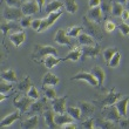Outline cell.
<instances>
[{
	"instance_id": "1",
	"label": "cell",
	"mask_w": 129,
	"mask_h": 129,
	"mask_svg": "<svg viewBox=\"0 0 129 129\" xmlns=\"http://www.w3.org/2000/svg\"><path fill=\"white\" fill-rule=\"evenodd\" d=\"M48 55H54V56H58V51L56 48L53 47V46H49V45H35L33 49V60L35 61H39L40 59L45 58V56H48Z\"/></svg>"
},
{
	"instance_id": "2",
	"label": "cell",
	"mask_w": 129,
	"mask_h": 129,
	"mask_svg": "<svg viewBox=\"0 0 129 129\" xmlns=\"http://www.w3.org/2000/svg\"><path fill=\"white\" fill-rule=\"evenodd\" d=\"M25 17L24 12L21 8L18 7H10L7 6L3 12V18L6 21H17V20H21Z\"/></svg>"
},
{
	"instance_id": "3",
	"label": "cell",
	"mask_w": 129,
	"mask_h": 129,
	"mask_svg": "<svg viewBox=\"0 0 129 129\" xmlns=\"http://www.w3.org/2000/svg\"><path fill=\"white\" fill-rule=\"evenodd\" d=\"M103 117L113 122H119L121 120V115H120L119 110L115 107V105L112 106H105L103 108Z\"/></svg>"
},
{
	"instance_id": "4",
	"label": "cell",
	"mask_w": 129,
	"mask_h": 129,
	"mask_svg": "<svg viewBox=\"0 0 129 129\" xmlns=\"http://www.w3.org/2000/svg\"><path fill=\"white\" fill-rule=\"evenodd\" d=\"M33 102H34L33 99H31L27 95V96H21V98H19V99H14L13 105H14V107H17L21 113H26L28 109H29V107H31V105Z\"/></svg>"
},
{
	"instance_id": "5",
	"label": "cell",
	"mask_w": 129,
	"mask_h": 129,
	"mask_svg": "<svg viewBox=\"0 0 129 129\" xmlns=\"http://www.w3.org/2000/svg\"><path fill=\"white\" fill-rule=\"evenodd\" d=\"M85 26H86V28L89 31V33H90V35H92L93 38H96V39H102V38H103V34H102L101 28L99 27V25L96 24V22L89 20L88 18H86L85 19Z\"/></svg>"
},
{
	"instance_id": "6",
	"label": "cell",
	"mask_w": 129,
	"mask_h": 129,
	"mask_svg": "<svg viewBox=\"0 0 129 129\" xmlns=\"http://www.w3.org/2000/svg\"><path fill=\"white\" fill-rule=\"evenodd\" d=\"M100 47L98 45H94V46H82L81 47V56L82 59L86 58H96L99 54H100Z\"/></svg>"
},
{
	"instance_id": "7",
	"label": "cell",
	"mask_w": 129,
	"mask_h": 129,
	"mask_svg": "<svg viewBox=\"0 0 129 129\" xmlns=\"http://www.w3.org/2000/svg\"><path fill=\"white\" fill-rule=\"evenodd\" d=\"M21 10L24 12L25 15H32V14H35L38 12H40V8H39V5H38L37 0H31V1H27V3H24L22 6H21Z\"/></svg>"
},
{
	"instance_id": "8",
	"label": "cell",
	"mask_w": 129,
	"mask_h": 129,
	"mask_svg": "<svg viewBox=\"0 0 129 129\" xmlns=\"http://www.w3.org/2000/svg\"><path fill=\"white\" fill-rule=\"evenodd\" d=\"M72 80H85V81L88 82L89 85H92L93 87L99 86L98 80H96L95 76H94L92 73H87V72H80V73H78L76 75H74V76L72 78Z\"/></svg>"
},
{
	"instance_id": "9",
	"label": "cell",
	"mask_w": 129,
	"mask_h": 129,
	"mask_svg": "<svg viewBox=\"0 0 129 129\" xmlns=\"http://www.w3.org/2000/svg\"><path fill=\"white\" fill-rule=\"evenodd\" d=\"M52 108L58 114H63L66 110V98H55L52 100Z\"/></svg>"
},
{
	"instance_id": "10",
	"label": "cell",
	"mask_w": 129,
	"mask_h": 129,
	"mask_svg": "<svg viewBox=\"0 0 129 129\" xmlns=\"http://www.w3.org/2000/svg\"><path fill=\"white\" fill-rule=\"evenodd\" d=\"M87 18H88L89 20L96 22V24H100L102 21V18H103V14H102V11L100 8V6L90 8L88 11V13H87Z\"/></svg>"
},
{
	"instance_id": "11",
	"label": "cell",
	"mask_w": 129,
	"mask_h": 129,
	"mask_svg": "<svg viewBox=\"0 0 129 129\" xmlns=\"http://www.w3.org/2000/svg\"><path fill=\"white\" fill-rule=\"evenodd\" d=\"M55 42H58L59 45H67V46H72V41L71 38L67 35V33L63 31V29H59L56 32L54 37Z\"/></svg>"
},
{
	"instance_id": "12",
	"label": "cell",
	"mask_w": 129,
	"mask_h": 129,
	"mask_svg": "<svg viewBox=\"0 0 129 129\" xmlns=\"http://www.w3.org/2000/svg\"><path fill=\"white\" fill-rule=\"evenodd\" d=\"M128 102H129V98L126 96V98L117 100L115 103V107L117 108L120 115L122 116V117H126L127 116V113H128Z\"/></svg>"
},
{
	"instance_id": "13",
	"label": "cell",
	"mask_w": 129,
	"mask_h": 129,
	"mask_svg": "<svg viewBox=\"0 0 129 129\" xmlns=\"http://www.w3.org/2000/svg\"><path fill=\"white\" fill-rule=\"evenodd\" d=\"M20 113L19 112H13V113H11L10 115L5 116V117L1 120V122H0V127H1V128H5V127L11 126L12 123L15 122V121L20 117Z\"/></svg>"
},
{
	"instance_id": "14",
	"label": "cell",
	"mask_w": 129,
	"mask_h": 129,
	"mask_svg": "<svg viewBox=\"0 0 129 129\" xmlns=\"http://www.w3.org/2000/svg\"><path fill=\"white\" fill-rule=\"evenodd\" d=\"M25 39H26V33L25 32H14V33H12L10 35V40L11 42L15 46V47H19L22 42L25 41Z\"/></svg>"
},
{
	"instance_id": "15",
	"label": "cell",
	"mask_w": 129,
	"mask_h": 129,
	"mask_svg": "<svg viewBox=\"0 0 129 129\" xmlns=\"http://www.w3.org/2000/svg\"><path fill=\"white\" fill-rule=\"evenodd\" d=\"M44 119L45 122L47 123V126L49 128H56L59 127L56 123H55V115H54V110H51V109H47L44 112Z\"/></svg>"
},
{
	"instance_id": "16",
	"label": "cell",
	"mask_w": 129,
	"mask_h": 129,
	"mask_svg": "<svg viewBox=\"0 0 129 129\" xmlns=\"http://www.w3.org/2000/svg\"><path fill=\"white\" fill-rule=\"evenodd\" d=\"M120 98H121V94L120 93H115V92H110L107 94V96H106L103 100L101 101V103L103 106H112V105H115L116 101L117 100H120Z\"/></svg>"
},
{
	"instance_id": "17",
	"label": "cell",
	"mask_w": 129,
	"mask_h": 129,
	"mask_svg": "<svg viewBox=\"0 0 129 129\" xmlns=\"http://www.w3.org/2000/svg\"><path fill=\"white\" fill-rule=\"evenodd\" d=\"M60 82V79L56 76V75L52 74L51 72H48L44 75V79H42V85L44 86H55Z\"/></svg>"
},
{
	"instance_id": "18",
	"label": "cell",
	"mask_w": 129,
	"mask_h": 129,
	"mask_svg": "<svg viewBox=\"0 0 129 129\" xmlns=\"http://www.w3.org/2000/svg\"><path fill=\"white\" fill-rule=\"evenodd\" d=\"M78 40L81 46H94L95 45V41H94L93 37L87 33H80L78 37Z\"/></svg>"
},
{
	"instance_id": "19",
	"label": "cell",
	"mask_w": 129,
	"mask_h": 129,
	"mask_svg": "<svg viewBox=\"0 0 129 129\" xmlns=\"http://www.w3.org/2000/svg\"><path fill=\"white\" fill-rule=\"evenodd\" d=\"M46 103V99H42V100H39V101H35L29 107V113L31 114H39V113H44V105Z\"/></svg>"
},
{
	"instance_id": "20",
	"label": "cell",
	"mask_w": 129,
	"mask_h": 129,
	"mask_svg": "<svg viewBox=\"0 0 129 129\" xmlns=\"http://www.w3.org/2000/svg\"><path fill=\"white\" fill-rule=\"evenodd\" d=\"M71 122H74V119L68 113L67 114H56L55 115V123L59 127H62L66 123H71Z\"/></svg>"
},
{
	"instance_id": "21",
	"label": "cell",
	"mask_w": 129,
	"mask_h": 129,
	"mask_svg": "<svg viewBox=\"0 0 129 129\" xmlns=\"http://www.w3.org/2000/svg\"><path fill=\"white\" fill-rule=\"evenodd\" d=\"M79 108L81 110V115L83 116H89L94 112V106L89 102H86V101H80L79 102Z\"/></svg>"
},
{
	"instance_id": "22",
	"label": "cell",
	"mask_w": 129,
	"mask_h": 129,
	"mask_svg": "<svg viewBox=\"0 0 129 129\" xmlns=\"http://www.w3.org/2000/svg\"><path fill=\"white\" fill-rule=\"evenodd\" d=\"M90 73H92V74L96 78L99 86H102V85H103L106 75H105V72H103V69H102L100 66H95V67L92 69V72H90Z\"/></svg>"
},
{
	"instance_id": "23",
	"label": "cell",
	"mask_w": 129,
	"mask_h": 129,
	"mask_svg": "<svg viewBox=\"0 0 129 129\" xmlns=\"http://www.w3.org/2000/svg\"><path fill=\"white\" fill-rule=\"evenodd\" d=\"M61 61H63L62 59H59V58H56V56H54V55H48V56L45 58L44 63H45V66H46L48 69H51V68L55 67L56 64H59Z\"/></svg>"
},
{
	"instance_id": "24",
	"label": "cell",
	"mask_w": 129,
	"mask_h": 129,
	"mask_svg": "<svg viewBox=\"0 0 129 129\" xmlns=\"http://www.w3.org/2000/svg\"><path fill=\"white\" fill-rule=\"evenodd\" d=\"M15 28H19V25L15 22V21H4L3 24H1V32H3L4 35H6L11 29H15Z\"/></svg>"
},
{
	"instance_id": "25",
	"label": "cell",
	"mask_w": 129,
	"mask_h": 129,
	"mask_svg": "<svg viewBox=\"0 0 129 129\" xmlns=\"http://www.w3.org/2000/svg\"><path fill=\"white\" fill-rule=\"evenodd\" d=\"M80 58H81V47L75 48V49L71 51L67 54V56L63 58L62 60H63V61H67V60H71V61H79Z\"/></svg>"
},
{
	"instance_id": "26",
	"label": "cell",
	"mask_w": 129,
	"mask_h": 129,
	"mask_svg": "<svg viewBox=\"0 0 129 129\" xmlns=\"http://www.w3.org/2000/svg\"><path fill=\"white\" fill-rule=\"evenodd\" d=\"M112 5H113L112 0H101L100 8H101V11H102L103 17H108V14L112 12Z\"/></svg>"
},
{
	"instance_id": "27",
	"label": "cell",
	"mask_w": 129,
	"mask_h": 129,
	"mask_svg": "<svg viewBox=\"0 0 129 129\" xmlns=\"http://www.w3.org/2000/svg\"><path fill=\"white\" fill-rule=\"evenodd\" d=\"M1 79L7 82H17V74L13 69H7L1 73Z\"/></svg>"
},
{
	"instance_id": "28",
	"label": "cell",
	"mask_w": 129,
	"mask_h": 129,
	"mask_svg": "<svg viewBox=\"0 0 129 129\" xmlns=\"http://www.w3.org/2000/svg\"><path fill=\"white\" fill-rule=\"evenodd\" d=\"M38 121H39L38 115L31 116V117H28L26 121H24V123H22V128H26V129H33V128H35V127L38 126Z\"/></svg>"
},
{
	"instance_id": "29",
	"label": "cell",
	"mask_w": 129,
	"mask_h": 129,
	"mask_svg": "<svg viewBox=\"0 0 129 129\" xmlns=\"http://www.w3.org/2000/svg\"><path fill=\"white\" fill-rule=\"evenodd\" d=\"M64 8H66V11H67L68 13L74 14V13H76L79 7L75 0H64Z\"/></svg>"
},
{
	"instance_id": "30",
	"label": "cell",
	"mask_w": 129,
	"mask_h": 129,
	"mask_svg": "<svg viewBox=\"0 0 129 129\" xmlns=\"http://www.w3.org/2000/svg\"><path fill=\"white\" fill-rule=\"evenodd\" d=\"M61 7H63V4L61 1H58V0H54V1H51L46 6V11L48 13H52V12H55V11H59Z\"/></svg>"
},
{
	"instance_id": "31",
	"label": "cell",
	"mask_w": 129,
	"mask_h": 129,
	"mask_svg": "<svg viewBox=\"0 0 129 129\" xmlns=\"http://www.w3.org/2000/svg\"><path fill=\"white\" fill-rule=\"evenodd\" d=\"M31 87H32V82H31L29 76H26V78H25L24 80H22V81L18 85V88H19V90H20V92H28Z\"/></svg>"
},
{
	"instance_id": "32",
	"label": "cell",
	"mask_w": 129,
	"mask_h": 129,
	"mask_svg": "<svg viewBox=\"0 0 129 129\" xmlns=\"http://www.w3.org/2000/svg\"><path fill=\"white\" fill-rule=\"evenodd\" d=\"M123 5H121L120 3H116V1H113L112 5V14L114 17H121L123 12Z\"/></svg>"
},
{
	"instance_id": "33",
	"label": "cell",
	"mask_w": 129,
	"mask_h": 129,
	"mask_svg": "<svg viewBox=\"0 0 129 129\" xmlns=\"http://www.w3.org/2000/svg\"><path fill=\"white\" fill-rule=\"evenodd\" d=\"M66 112H67L74 120L81 119V110H80L79 107H68V108L66 109Z\"/></svg>"
},
{
	"instance_id": "34",
	"label": "cell",
	"mask_w": 129,
	"mask_h": 129,
	"mask_svg": "<svg viewBox=\"0 0 129 129\" xmlns=\"http://www.w3.org/2000/svg\"><path fill=\"white\" fill-rule=\"evenodd\" d=\"M61 15H62V11H55V12H52V13H48L47 21L49 24V26H52Z\"/></svg>"
},
{
	"instance_id": "35",
	"label": "cell",
	"mask_w": 129,
	"mask_h": 129,
	"mask_svg": "<svg viewBox=\"0 0 129 129\" xmlns=\"http://www.w3.org/2000/svg\"><path fill=\"white\" fill-rule=\"evenodd\" d=\"M116 49L114 47H108L106 48L105 51H103V59H105V61L107 62V64H109V61H110V59L113 58V55L116 53Z\"/></svg>"
},
{
	"instance_id": "36",
	"label": "cell",
	"mask_w": 129,
	"mask_h": 129,
	"mask_svg": "<svg viewBox=\"0 0 129 129\" xmlns=\"http://www.w3.org/2000/svg\"><path fill=\"white\" fill-rule=\"evenodd\" d=\"M44 94L45 98L49 100L56 98V92L54 90V88H52V86H44Z\"/></svg>"
},
{
	"instance_id": "37",
	"label": "cell",
	"mask_w": 129,
	"mask_h": 129,
	"mask_svg": "<svg viewBox=\"0 0 129 129\" xmlns=\"http://www.w3.org/2000/svg\"><path fill=\"white\" fill-rule=\"evenodd\" d=\"M82 27L81 26H74V27H71L67 32V35L69 38H78L79 34L81 33Z\"/></svg>"
},
{
	"instance_id": "38",
	"label": "cell",
	"mask_w": 129,
	"mask_h": 129,
	"mask_svg": "<svg viewBox=\"0 0 129 129\" xmlns=\"http://www.w3.org/2000/svg\"><path fill=\"white\" fill-rule=\"evenodd\" d=\"M120 60H121V54H120V52H116L115 54L113 55V58L110 59V61H109V66L113 68L117 67L120 64Z\"/></svg>"
},
{
	"instance_id": "39",
	"label": "cell",
	"mask_w": 129,
	"mask_h": 129,
	"mask_svg": "<svg viewBox=\"0 0 129 129\" xmlns=\"http://www.w3.org/2000/svg\"><path fill=\"white\" fill-rule=\"evenodd\" d=\"M99 122V127L100 128H103V129H109V128H113L114 127V122L113 121H109V120L105 119V120H98Z\"/></svg>"
},
{
	"instance_id": "40",
	"label": "cell",
	"mask_w": 129,
	"mask_h": 129,
	"mask_svg": "<svg viewBox=\"0 0 129 129\" xmlns=\"http://www.w3.org/2000/svg\"><path fill=\"white\" fill-rule=\"evenodd\" d=\"M12 89V85H10L7 81L3 80L1 83H0V94H6Z\"/></svg>"
},
{
	"instance_id": "41",
	"label": "cell",
	"mask_w": 129,
	"mask_h": 129,
	"mask_svg": "<svg viewBox=\"0 0 129 129\" xmlns=\"http://www.w3.org/2000/svg\"><path fill=\"white\" fill-rule=\"evenodd\" d=\"M31 25H32V18L28 17V15H25V17L20 20V26L22 28L31 27Z\"/></svg>"
},
{
	"instance_id": "42",
	"label": "cell",
	"mask_w": 129,
	"mask_h": 129,
	"mask_svg": "<svg viewBox=\"0 0 129 129\" xmlns=\"http://www.w3.org/2000/svg\"><path fill=\"white\" fill-rule=\"evenodd\" d=\"M5 3H6L7 6H10V7H18V8H21L22 4H24L21 0H5Z\"/></svg>"
},
{
	"instance_id": "43",
	"label": "cell",
	"mask_w": 129,
	"mask_h": 129,
	"mask_svg": "<svg viewBox=\"0 0 129 129\" xmlns=\"http://www.w3.org/2000/svg\"><path fill=\"white\" fill-rule=\"evenodd\" d=\"M27 95L29 96L31 99H33V100H38L39 99V92H38V89L34 87V86H32L31 88H29V90L27 92Z\"/></svg>"
},
{
	"instance_id": "44",
	"label": "cell",
	"mask_w": 129,
	"mask_h": 129,
	"mask_svg": "<svg viewBox=\"0 0 129 129\" xmlns=\"http://www.w3.org/2000/svg\"><path fill=\"white\" fill-rule=\"evenodd\" d=\"M94 124H95V120L93 119H87L86 121L81 123V127L82 128H86V129H92L94 128Z\"/></svg>"
},
{
	"instance_id": "45",
	"label": "cell",
	"mask_w": 129,
	"mask_h": 129,
	"mask_svg": "<svg viewBox=\"0 0 129 129\" xmlns=\"http://www.w3.org/2000/svg\"><path fill=\"white\" fill-rule=\"evenodd\" d=\"M119 28H120V32L124 35V37H127V35H129V25L126 24V22H122V24L119 25Z\"/></svg>"
},
{
	"instance_id": "46",
	"label": "cell",
	"mask_w": 129,
	"mask_h": 129,
	"mask_svg": "<svg viewBox=\"0 0 129 129\" xmlns=\"http://www.w3.org/2000/svg\"><path fill=\"white\" fill-rule=\"evenodd\" d=\"M115 24L114 22H112V21H106V24H105V29L106 32H108V33H110V32H114L115 31Z\"/></svg>"
},
{
	"instance_id": "47",
	"label": "cell",
	"mask_w": 129,
	"mask_h": 129,
	"mask_svg": "<svg viewBox=\"0 0 129 129\" xmlns=\"http://www.w3.org/2000/svg\"><path fill=\"white\" fill-rule=\"evenodd\" d=\"M49 27V24H48V21H47V19H42L41 20V25H40V27H39V29H38L37 32H44V31H46L47 28Z\"/></svg>"
},
{
	"instance_id": "48",
	"label": "cell",
	"mask_w": 129,
	"mask_h": 129,
	"mask_svg": "<svg viewBox=\"0 0 129 129\" xmlns=\"http://www.w3.org/2000/svg\"><path fill=\"white\" fill-rule=\"evenodd\" d=\"M41 20H42V19H33V20H32L31 28H33L34 31H38L41 25Z\"/></svg>"
},
{
	"instance_id": "49",
	"label": "cell",
	"mask_w": 129,
	"mask_h": 129,
	"mask_svg": "<svg viewBox=\"0 0 129 129\" xmlns=\"http://www.w3.org/2000/svg\"><path fill=\"white\" fill-rule=\"evenodd\" d=\"M100 3H101V0H89V7L90 8L98 7V6H100Z\"/></svg>"
},
{
	"instance_id": "50",
	"label": "cell",
	"mask_w": 129,
	"mask_h": 129,
	"mask_svg": "<svg viewBox=\"0 0 129 129\" xmlns=\"http://www.w3.org/2000/svg\"><path fill=\"white\" fill-rule=\"evenodd\" d=\"M119 122L121 128H129V120H120Z\"/></svg>"
},
{
	"instance_id": "51",
	"label": "cell",
	"mask_w": 129,
	"mask_h": 129,
	"mask_svg": "<svg viewBox=\"0 0 129 129\" xmlns=\"http://www.w3.org/2000/svg\"><path fill=\"white\" fill-rule=\"evenodd\" d=\"M61 128H64V129H74V128H76V124H75L74 122L66 123V124H63V126H62Z\"/></svg>"
},
{
	"instance_id": "52",
	"label": "cell",
	"mask_w": 129,
	"mask_h": 129,
	"mask_svg": "<svg viewBox=\"0 0 129 129\" xmlns=\"http://www.w3.org/2000/svg\"><path fill=\"white\" fill-rule=\"evenodd\" d=\"M121 18H122L123 21H127V20H128V19H129V11L128 10H123Z\"/></svg>"
},
{
	"instance_id": "53",
	"label": "cell",
	"mask_w": 129,
	"mask_h": 129,
	"mask_svg": "<svg viewBox=\"0 0 129 129\" xmlns=\"http://www.w3.org/2000/svg\"><path fill=\"white\" fill-rule=\"evenodd\" d=\"M37 3H38V5H39V8H40V11H41V10H42L44 4H45V0H37Z\"/></svg>"
},
{
	"instance_id": "54",
	"label": "cell",
	"mask_w": 129,
	"mask_h": 129,
	"mask_svg": "<svg viewBox=\"0 0 129 129\" xmlns=\"http://www.w3.org/2000/svg\"><path fill=\"white\" fill-rule=\"evenodd\" d=\"M114 1H116V3H120L121 5H124V4H127V1H128V0H114Z\"/></svg>"
},
{
	"instance_id": "55",
	"label": "cell",
	"mask_w": 129,
	"mask_h": 129,
	"mask_svg": "<svg viewBox=\"0 0 129 129\" xmlns=\"http://www.w3.org/2000/svg\"><path fill=\"white\" fill-rule=\"evenodd\" d=\"M5 98H6V96L4 95V94H1V95H0V101H4V100H5Z\"/></svg>"
},
{
	"instance_id": "56",
	"label": "cell",
	"mask_w": 129,
	"mask_h": 129,
	"mask_svg": "<svg viewBox=\"0 0 129 129\" xmlns=\"http://www.w3.org/2000/svg\"><path fill=\"white\" fill-rule=\"evenodd\" d=\"M126 5H127V8H128V10H129V0H128V1H127V4H126Z\"/></svg>"
},
{
	"instance_id": "57",
	"label": "cell",
	"mask_w": 129,
	"mask_h": 129,
	"mask_svg": "<svg viewBox=\"0 0 129 129\" xmlns=\"http://www.w3.org/2000/svg\"><path fill=\"white\" fill-rule=\"evenodd\" d=\"M22 3H27V1H31V0H21Z\"/></svg>"
},
{
	"instance_id": "58",
	"label": "cell",
	"mask_w": 129,
	"mask_h": 129,
	"mask_svg": "<svg viewBox=\"0 0 129 129\" xmlns=\"http://www.w3.org/2000/svg\"><path fill=\"white\" fill-rule=\"evenodd\" d=\"M128 108H129V102H128Z\"/></svg>"
}]
</instances>
